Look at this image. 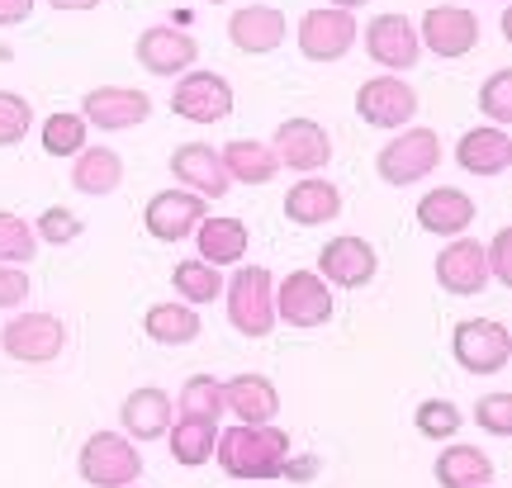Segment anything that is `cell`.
Segmentation results:
<instances>
[{
    "label": "cell",
    "mask_w": 512,
    "mask_h": 488,
    "mask_svg": "<svg viewBox=\"0 0 512 488\" xmlns=\"http://www.w3.org/2000/svg\"><path fill=\"white\" fill-rule=\"evenodd\" d=\"M290 451H294L290 436L280 432V427H271V422L266 427L238 422V427L219 432V446H214L223 474H233V479H275Z\"/></svg>",
    "instance_id": "1"
},
{
    "label": "cell",
    "mask_w": 512,
    "mask_h": 488,
    "mask_svg": "<svg viewBox=\"0 0 512 488\" xmlns=\"http://www.w3.org/2000/svg\"><path fill=\"white\" fill-rule=\"evenodd\" d=\"M228 294V323L242 337H271L275 327V280L266 266H242L233 280H223Z\"/></svg>",
    "instance_id": "2"
},
{
    "label": "cell",
    "mask_w": 512,
    "mask_h": 488,
    "mask_svg": "<svg viewBox=\"0 0 512 488\" xmlns=\"http://www.w3.org/2000/svg\"><path fill=\"white\" fill-rule=\"evenodd\" d=\"M81 479L95 488H128L138 474H143V455L133 451V441L119 432H95L86 446H81Z\"/></svg>",
    "instance_id": "3"
},
{
    "label": "cell",
    "mask_w": 512,
    "mask_h": 488,
    "mask_svg": "<svg viewBox=\"0 0 512 488\" xmlns=\"http://www.w3.org/2000/svg\"><path fill=\"white\" fill-rule=\"evenodd\" d=\"M437 162H441L437 128H408V133H399L394 143L380 147L375 171H380L384 185H413V181H422L427 171H437Z\"/></svg>",
    "instance_id": "4"
},
{
    "label": "cell",
    "mask_w": 512,
    "mask_h": 488,
    "mask_svg": "<svg viewBox=\"0 0 512 488\" xmlns=\"http://www.w3.org/2000/svg\"><path fill=\"white\" fill-rule=\"evenodd\" d=\"M0 346H5V356H10V361L48 365V361L62 356V346H67V327L57 323L53 313H19L15 323H5Z\"/></svg>",
    "instance_id": "5"
},
{
    "label": "cell",
    "mask_w": 512,
    "mask_h": 488,
    "mask_svg": "<svg viewBox=\"0 0 512 488\" xmlns=\"http://www.w3.org/2000/svg\"><path fill=\"white\" fill-rule=\"evenodd\" d=\"M451 346H456V361L465 365L470 375H498V370L512 361L508 327L494 323V318H465V323L456 327Z\"/></svg>",
    "instance_id": "6"
},
{
    "label": "cell",
    "mask_w": 512,
    "mask_h": 488,
    "mask_svg": "<svg viewBox=\"0 0 512 488\" xmlns=\"http://www.w3.org/2000/svg\"><path fill=\"white\" fill-rule=\"evenodd\" d=\"M275 313L290 327H323L332 318V290L318 271H290L275 285Z\"/></svg>",
    "instance_id": "7"
},
{
    "label": "cell",
    "mask_w": 512,
    "mask_h": 488,
    "mask_svg": "<svg viewBox=\"0 0 512 488\" xmlns=\"http://www.w3.org/2000/svg\"><path fill=\"white\" fill-rule=\"evenodd\" d=\"M351 43H356L351 10L323 5V10H309V15L299 19V53L313 57V62H337V57H347Z\"/></svg>",
    "instance_id": "8"
},
{
    "label": "cell",
    "mask_w": 512,
    "mask_h": 488,
    "mask_svg": "<svg viewBox=\"0 0 512 488\" xmlns=\"http://www.w3.org/2000/svg\"><path fill=\"white\" fill-rule=\"evenodd\" d=\"M171 109L190 124H219L233 114V86L219 72H185L171 95Z\"/></svg>",
    "instance_id": "9"
},
{
    "label": "cell",
    "mask_w": 512,
    "mask_h": 488,
    "mask_svg": "<svg viewBox=\"0 0 512 488\" xmlns=\"http://www.w3.org/2000/svg\"><path fill=\"white\" fill-rule=\"evenodd\" d=\"M275 162L290 166V171H323L332 162V138L323 124H313V119H285V124L275 128Z\"/></svg>",
    "instance_id": "10"
},
{
    "label": "cell",
    "mask_w": 512,
    "mask_h": 488,
    "mask_svg": "<svg viewBox=\"0 0 512 488\" xmlns=\"http://www.w3.org/2000/svg\"><path fill=\"white\" fill-rule=\"evenodd\" d=\"M356 114L370 128H399L418 114V91L403 86L399 76H375V81H366L356 91Z\"/></svg>",
    "instance_id": "11"
},
{
    "label": "cell",
    "mask_w": 512,
    "mask_h": 488,
    "mask_svg": "<svg viewBox=\"0 0 512 488\" xmlns=\"http://www.w3.org/2000/svg\"><path fill=\"white\" fill-rule=\"evenodd\" d=\"M375 247H370L366 237H332L323 256H318V275L328 280V285H342V290H361L375 280Z\"/></svg>",
    "instance_id": "12"
},
{
    "label": "cell",
    "mask_w": 512,
    "mask_h": 488,
    "mask_svg": "<svg viewBox=\"0 0 512 488\" xmlns=\"http://www.w3.org/2000/svg\"><path fill=\"white\" fill-rule=\"evenodd\" d=\"M418 43H427L437 57H465L479 43V19L460 5H432L422 15V34Z\"/></svg>",
    "instance_id": "13"
},
{
    "label": "cell",
    "mask_w": 512,
    "mask_h": 488,
    "mask_svg": "<svg viewBox=\"0 0 512 488\" xmlns=\"http://www.w3.org/2000/svg\"><path fill=\"white\" fill-rule=\"evenodd\" d=\"M152 114V100L143 91H128V86H95L86 100H81V119L105 133H119V128L143 124Z\"/></svg>",
    "instance_id": "14"
},
{
    "label": "cell",
    "mask_w": 512,
    "mask_h": 488,
    "mask_svg": "<svg viewBox=\"0 0 512 488\" xmlns=\"http://www.w3.org/2000/svg\"><path fill=\"white\" fill-rule=\"evenodd\" d=\"M366 53H370V62H380V67H389V72H408V67H418V53H422L418 29H413L403 15L370 19Z\"/></svg>",
    "instance_id": "15"
},
{
    "label": "cell",
    "mask_w": 512,
    "mask_h": 488,
    "mask_svg": "<svg viewBox=\"0 0 512 488\" xmlns=\"http://www.w3.org/2000/svg\"><path fill=\"white\" fill-rule=\"evenodd\" d=\"M200 57V43L185 34V29H171V24H157L138 38V62H143L152 76H185Z\"/></svg>",
    "instance_id": "16"
},
{
    "label": "cell",
    "mask_w": 512,
    "mask_h": 488,
    "mask_svg": "<svg viewBox=\"0 0 512 488\" xmlns=\"http://www.w3.org/2000/svg\"><path fill=\"white\" fill-rule=\"evenodd\" d=\"M147 233L157 242H185V237L200 228L204 218V199L190 190H162V195L147 199Z\"/></svg>",
    "instance_id": "17"
},
{
    "label": "cell",
    "mask_w": 512,
    "mask_h": 488,
    "mask_svg": "<svg viewBox=\"0 0 512 488\" xmlns=\"http://www.w3.org/2000/svg\"><path fill=\"white\" fill-rule=\"evenodd\" d=\"M171 176L190 190V195H200V199H223L228 195V171H223L219 162V152L209 143H185L171 152Z\"/></svg>",
    "instance_id": "18"
},
{
    "label": "cell",
    "mask_w": 512,
    "mask_h": 488,
    "mask_svg": "<svg viewBox=\"0 0 512 488\" xmlns=\"http://www.w3.org/2000/svg\"><path fill=\"white\" fill-rule=\"evenodd\" d=\"M437 285L446 294H479L489 285V266H484V247L470 237H451V247H441L437 256Z\"/></svg>",
    "instance_id": "19"
},
{
    "label": "cell",
    "mask_w": 512,
    "mask_h": 488,
    "mask_svg": "<svg viewBox=\"0 0 512 488\" xmlns=\"http://www.w3.org/2000/svg\"><path fill=\"white\" fill-rule=\"evenodd\" d=\"M228 38H233V48H242V53L266 57L285 43V15L271 10V5H242L228 19Z\"/></svg>",
    "instance_id": "20"
},
{
    "label": "cell",
    "mask_w": 512,
    "mask_h": 488,
    "mask_svg": "<svg viewBox=\"0 0 512 488\" xmlns=\"http://www.w3.org/2000/svg\"><path fill=\"white\" fill-rule=\"evenodd\" d=\"M223 413H233L247 427H266L280 413V394L266 375H238V380H223Z\"/></svg>",
    "instance_id": "21"
},
{
    "label": "cell",
    "mask_w": 512,
    "mask_h": 488,
    "mask_svg": "<svg viewBox=\"0 0 512 488\" xmlns=\"http://www.w3.org/2000/svg\"><path fill=\"white\" fill-rule=\"evenodd\" d=\"M475 214H479L475 199L465 195V190H456V185H437V190L422 195V204H418V223L437 237H460L475 223Z\"/></svg>",
    "instance_id": "22"
},
{
    "label": "cell",
    "mask_w": 512,
    "mask_h": 488,
    "mask_svg": "<svg viewBox=\"0 0 512 488\" xmlns=\"http://www.w3.org/2000/svg\"><path fill=\"white\" fill-rule=\"evenodd\" d=\"M342 214V190L332 181H318V176H304L285 195V218L299 223V228H318V223H332Z\"/></svg>",
    "instance_id": "23"
},
{
    "label": "cell",
    "mask_w": 512,
    "mask_h": 488,
    "mask_svg": "<svg viewBox=\"0 0 512 488\" xmlns=\"http://www.w3.org/2000/svg\"><path fill=\"white\" fill-rule=\"evenodd\" d=\"M456 162L465 166L470 176H498V171H508V162H512V138L498 124L470 128L456 147Z\"/></svg>",
    "instance_id": "24"
},
{
    "label": "cell",
    "mask_w": 512,
    "mask_h": 488,
    "mask_svg": "<svg viewBox=\"0 0 512 488\" xmlns=\"http://www.w3.org/2000/svg\"><path fill=\"white\" fill-rule=\"evenodd\" d=\"M119 417H124V432L133 441H157L171 427V394H162V389H133L124 398V413Z\"/></svg>",
    "instance_id": "25"
},
{
    "label": "cell",
    "mask_w": 512,
    "mask_h": 488,
    "mask_svg": "<svg viewBox=\"0 0 512 488\" xmlns=\"http://www.w3.org/2000/svg\"><path fill=\"white\" fill-rule=\"evenodd\" d=\"M124 181V157L114 147H81L72 166V185L81 195H110Z\"/></svg>",
    "instance_id": "26"
},
{
    "label": "cell",
    "mask_w": 512,
    "mask_h": 488,
    "mask_svg": "<svg viewBox=\"0 0 512 488\" xmlns=\"http://www.w3.org/2000/svg\"><path fill=\"white\" fill-rule=\"evenodd\" d=\"M437 484L441 488H489L494 484V460L475 446H446L437 455Z\"/></svg>",
    "instance_id": "27"
},
{
    "label": "cell",
    "mask_w": 512,
    "mask_h": 488,
    "mask_svg": "<svg viewBox=\"0 0 512 488\" xmlns=\"http://www.w3.org/2000/svg\"><path fill=\"white\" fill-rule=\"evenodd\" d=\"M223 171H228V181H242V185H271L280 162H275V152L266 143H252V138H238V143H228L219 152Z\"/></svg>",
    "instance_id": "28"
},
{
    "label": "cell",
    "mask_w": 512,
    "mask_h": 488,
    "mask_svg": "<svg viewBox=\"0 0 512 488\" xmlns=\"http://www.w3.org/2000/svg\"><path fill=\"white\" fill-rule=\"evenodd\" d=\"M195 242H200V261H209V266H233V261H242V252H247V228H242V218H200Z\"/></svg>",
    "instance_id": "29"
},
{
    "label": "cell",
    "mask_w": 512,
    "mask_h": 488,
    "mask_svg": "<svg viewBox=\"0 0 512 488\" xmlns=\"http://www.w3.org/2000/svg\"><path fill=\"white\" fill-rule=\"evenodd\" d=\"M143 327H147V337H152V342L185 346V342H195V337H200V313H195V308H185V304H152L143 313Z\"/></svg>",
    "instance_id": "30"
},
{
    "label": "cell",
    "mask_w": 512,
    "mask_h": 488,
    "mask_svg": "<svg viewBox=\"0 0 512 488\" xmlns=\"http://www.w3.org/2000/svg\"><path fill=\"white\" fill-rule=\"evenodd\" d=\"M171 432V455L181 460V465H204L214 446H219V422H200V417H181L176 427H166Z\"/></svg>",
    "instance_id": "31"
},
{
    "label": "cell",
    "mask_w": 512,
    "mask_h": 488,
    "mask_svg": "<svg viewBox=\"0 0 512 488\" xmlns=\"http://www.w3.org/2000/svg\"><path fill=\"white\" fill-rule=\"evenodd\" d=\"M171 285H176V294H181L185 304H214L223 294V275L209 261H181L171 271Z\"/></svg>",
    "instance_id": "32"
},
{
    "label": "cell",
    "mask_w": 512,
    "mask_h": 488,
    "mask_svg": "<svg viewBox=\"0 0 512 488\" xmlns=\"http://www.w3.org/2000/svg\"><path fill=\"white\" fill-rule=\"evenodd\" d=\"M176 408H181V417L219 422V413H223V380H214V375H190V380L181 384Z\"/></svg>",
    "instance_id": "33"
},
{
    "label": "cell",
    "mask_w": 512,
    "mask_h": 488,
    "mask_svg": "<svg viewBox=\"0 0 512 488\" xmlns=\"http://www.w3.org/2000/svg\"><path fill=\"white\" fill-rule=\"evenodd\" d=\"M38 256V233L19 214L0 209V266H24Z\"/></svg>",
    "instance_id": "34"
},
{
    "label": "cell",
    "mask_w": 512,
    "mask_h": 488,
    "mask_svg": "<svg viewBox=\"0 0 512 488\" xmlns=\"http://www.w3.org/2000/svg\"><path fill=\"white\" fill-rule=\"evenodd\" d=\"M86 147V119L81 114H53L43 124V152L48 157H76Z\"/></svg>",
    "instance_id": "35"
},
{
    "label": "cell",
    "mask_w": 512,
    "mask_h": 488,
    "mask_svg": "<svg viewBox=\"0 0 512 488\" xmlns=\"http://www.w3.org/2000/svg\"><path fill=\"white\" fill-rule=\"evenodd\" d=\"M413 422H418L422 436H432V441H446V436L460 432V408L451 403V398H427V403H418Z\"/></svg>",
    "instance_id": "36"
},
{
    "label": "cell",
    "mask_w": 512,
    "mask_h": 488,
    "mask_svg": "<svg viewBox=\"0 0 512 488\" xmlns=\"http://www.w3.org/2000/svg\"><path fill=\"white\" fill-rule=\"evenodd\" d=\"M29 124H34V109H29V100L15 91H0V147H15L24 133H29Z\"/></svg>",
    "instance_id": "37"
},
{
    "label": "cell",
    "mask_w": 512,
    "mask_h": 488,
    "mask_svg": "<svg viewBox=\"0 0 512 488\" xmlns=\"http://www.w3.org/2000/svg\"><path fill=\"white\" fill-rule=\"evenodd\" d=\"M479 109L494 119V124H512V72H494L484 81V91H479Z\"/></svg>",
    "instance_id": "38"
},
{
    "label": "cell",
    "mask_w": 512,
    "mask_h": 488,
    "mask_svg": "<svg viewBox=\"0 0 512 488\" xmlns=\"http://www.w3.org/2000/svg\"><path fill=\"white\" fill-rule=\"evenodd\" d=\"M43 242H53V247H67V242H76L81 237V218L72 214V209H43V218H38V228H34Z\"/></svg>",
    "instance_id": "39"
},
{
    "label": "cell",
    "mask_w": 512,
    "mask_h": 488,
    "mask_svg": "<svg viewBox=\"0 0 512 488\" xmlns=\"http://www.w3.org/2000/svg\"><path fill=\"white\" fill-rule=\"evenodd\" d=\"M475 422L489 436H512V394H489L475 403Z\"/></svg>",
    "instance_id": "40"
},
{
    "label": "cell",
    "mask_w": 512,
    "mask_h": 488,
    "mask_svg": "<svg viewBox=\"0 0 512 488\" xmlns=\"http://www.w3.org/2000/svg\"><path fill=\"white\" fill-rule=\"evenodd\" d=\"M484 266H489V275H494V280L512 285V228H498V233H494V242L484 247Z\"/></svg>",
    "instance_id": "41"
},
{
    "label": "cell",
    "mask_w": 512,
    "mask_h": 488,
    "mask_svg": "<svg viewBox=\"0 0 512 488\" xmlns=\"http://www.w3.org/2000/svg\"><path fill=\"white\" fill-rule=\"evenodd\" d=\"M29 275H24V266H0V308H19L24 299H29Z\"/></svg>",
    "instance_id": "42"
},
{
    "label": "cell",
    "mask_w": 512,
    "mask_h": 488,
    "mask_svg": "<svg viewBox=\"0 0 512 488\" xmlns=\"http://www.w3.org/2000/svg\"><path fill=\"white\" fill-rule=\"evenodd\" d=\"M280 474L304 484V479H313V474H318V460H313V455H299V460H294V451H290V455H285V465H280Z\"/></svg>",
    "instance_id": "43"
},
{
    "label": "cell",
    "mask_w": 512,
    "mask_h": 488,
    "mask_svg": "<svg viewBox=\"0 0 512 488\" xmlns=\"http://www.w3.org/2000/svg\"><path fill=\"white\" fill-rule=\"evenodd\" d=\"M29 15H34V0H0V29L5 24H24Z\"/></svg>",
    "instance_id": "44"
},
{
    "label": "cell",
    "mask_w": 512,
    "mask_h": 488,
    "mask_svg": "<svg viewBox=\"0 0 512 488\" xmlns=\"http://www.w3.org/2000/svg\"><path fill=\"white\" fill-rule=\"evenodd\" d=\"M53 10H95L100 0H48Z\"/></svg>",
    "instance_id": "45"
},
{
    "label": "cell",
    "mask_w": 512,
    "mask_h": 488,
    "mask_svg": "<svg viewBox=\"0 0 512 488\" xmlns=\"http://www.w3.org/2000/svg\"><path fill=\"white\" fill-rule=\"evenodd\" d=\"M332 5H337V10H361L366 0H332Z\"/></svg>",
    "instance_id": "46"
},
{
    "label": "cell",
    "mask_w": 512,
    "mask_h": 488,
    "mask_svg": "<svg viewBox=\"0 0 512 488\" xmlns=\"http://www.w3.org/2000/svg\"><path fill=\"white\" fill-rule=\"evenodd\" d=\"M209 5H228V0H209Z\"/></svg>",
    "instance_id": "47"
},
{
    "label": "cell",
    "mask_w": 512,
    "mask_h": 488,
    "mask_svg": "<svg viewBox=\"0 0 512 488\" xmlns=\"http://www.w3.org/2000/svg\"><path fill=\"white\" fill-rule=\"evenodd\" d=\"M128 488H133V484H128Z\"/></svg>",
    "instance_id": "48"
}]
</instances>
